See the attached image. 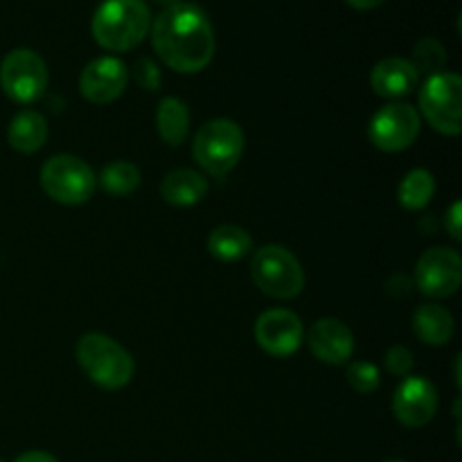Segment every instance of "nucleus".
I'll list each match as a JSON object with an SVG mask.
<instances>
[{"mask_svg": "<svg viewBox=\"0 0 462 462\" xmlns=\"http://www.w3.org/2000/svg\"><path fill=\"white\" fill-rule=\"evenodd\" d=\"M41 188L52 201L63 206H81L95 194L97 179L88 162L70 153H61L41 167Z\"/></svg>", "mask_w": 462, "mask_h": 462, "instance_id": "nucleus-6", "label": "nucleus"}, {"mask_svg": "<svg viewBox=\"0 0 462 462\" xmlns=\"http://www.w3.org/2000/svg\"><path fill=\"white\" fill-rule=\"evenodd\" d=\"M411 63H413L415 70H418L420 75L424 72V75L431 77V75H438V72H445V66H447L445 45H442L438 39H431V36L420 39L413 48V59H411Z\"/></svg>", "mask_w": 462, "mask_h": 462, "instance_id": "nucleus-23", "label": "nucleus"}, {"mask_svg": "<svg viewBox=\"0 0 462 462\" xmlns=\"http://www.w3.org/2000/svg\"><path fill=\"white\" fill-rule=\"evenodd\" d=\"M352 9H359V12H370V9L382 7L386 0H346Z\"/></svg>", "mask_w": 462, "mask_h": 462, "instance_id": "nucleus-29", "label": "nucleus"}, {"mask_svg": "<svg viewBox=\"0 0 462 462\" xmlns=\"http://www.w3.org/2000/svg\"><path fill=\"white\" fill-rule=\"evenodd\" d=\"M14 462H59L52 454H45V451H25V454L18 456Z\"/></svg>", "mask_w": 462, "mask_h": 462, "instance_id": "nucleus-28", "label": "nucleus"}, {"mask_svg": "<svg viewBox=\"0 0 462 462\" xmlns=\"http://www.w3.org/2000/svg\"><path fill=\"white\" fill-rule=\"evenodd\" d=\"M311 355L328 365H343L355 352V334L338 319H320L311 325L310 337Z\"/></svg>", "mask_w": 462, "mask_h": 462, "instance_id": "nucleus-14", "label": "nucleus"}, {"mask_svg": "<svg viewBox=\"0 0 462 462\" xmlns=\"http://www.w3.org/2000/svg\"><path fill=\"white\" fill-rule=\"evenodd\" d=\"M386 462H404V460H386Z\"/></svg>", "mask_w": 462, "mask_h": 462, "instance_id": "nucleus-31", "label": "nucleus"}, {"mask_svg": "<svg viewBox=\"0 0 462 462\" xmlns=\"http://www.w3.org/2000/svg\"><path fill=\"white\" fill-rule=\"evenodd\" d=\"M158 3H162V5H167V7H170V5H174V3H180V0H158Z\"/></svg>", "mask_w": 462, "mask_h": 462, "instance_id": "nucleus-30", "label": "nucleus"}, {"mask_svg": "<svg viewBox=\"0 0 462 462\" xmlns=\"http://www.w3.org/2000/svg\"><path fill=\"white\" fill-rule=\"evenodd\" d=\"M251 278L262 293L275 300H291L305 289V271L298 257L275 244L260 248L253 255Z\"/></svg>", "mask_w": 462, "mask_h": 462, "instance_id": "nucleus-5", "label": "nucleus"}, {"mask_svg": "<svg viewBox=\"0 0 462 462\" xmlns=\"http://www.w3.org/2000/svg\"><path fill=\"white\" fill-rule=\"evenodd\" d=\"M420 126H422L420 113L411 104L395 102L386 104L374 113V117L370 120L368 135L370 143L377 149L397 153L409 149L418 140Z\"/></svg>", "mask_w": 462, "mask_h": 462, "instance_id": "nucleus-9", "label": "nucleus"}, {"mask_svg": "<svg viewBox=\"0 0 462 462\" xmlns=\"http://www.w3.org/2000/svg\"><path fill=\"white\" fill-rule=\"evenodd\" d=\"M152 43L158 59L180 75L201 72L215 57V30L199 5L174 3L152 23Z\"/></svg>", "mask_w": 462, "mask_h": 462, "instance_id": "nucleus-1", "label": "nucleus"}, {"mask_svg": "<svg viewBox=\"0 0 462 462\" xmlns=\"http://www.w3.org/2000/svg\"><path fill=\"white\" fill-rule=\"evenodd\" d=\"M438 411V391L429 379L406 377L393 397V413L406 429H422Z\"/></svg>", "mask_w": 462, "mask_h": 462, "instance_id": "nucleus-11", "label": "nucleus"}, {"mask_svg": "<svg viewBox=\"0 0 462 462\" xmlns=\"http://www.w3.org/2000/svg\"><path fill=\"white\" fill-rule=\"evenodd\" d=\"M436 192V179L429 170H411L400 183L397 197L404 210H422Z\"/></svg>", "mask_w": 462, "mask_h": 462, "instance_id": "nucleus-21", "label": "nucleus"}, {"mask_svg": "<svg viewBox=\"0 0 462 462\" xmlns=\"http://www.w3.org/2000/svg\"><path fill=\"white\" fill-rule=\"evenodd\" d=\"M90 30L108 52H129L152 32V12L144 0H104L95 9Z\"/></svg>", "mask_w": 462, "mask_h": 462, "instance_id": "nucleus-2", "label": "nucleus"}, {"mask_svg": "<svg viewBox=\"0 0 462 462\" xmlns=\"http://www.w3.org/2000/svg\"><path fill=\"white\" fill-rule=\"evenodd\" d=\"M460 219H462V206L460 201H454V206L449 208V212L445 215V228L456 242H460L462 233H460Z\"/></svg>", "mask_w": 462, "mask_h": 462, "instance_id": "nucleus-27", "label": "nucleus"}, {"mask_svg": "<svg viewBox=\"0 0 462 462\" xmlns=\"http://www.w3.org/2000/svg\"><path fill=\"white\" fill-rule=\"evenodd\" d=\"M134 79L140 88L144 90H158L162 84V77H161V68L152 61V59L143 57L135 61L134 66Z\"/></svg>", "mask_w": 462, "mask_h": 462, "instance_id": "nucleus-25", "label": "nucleus"}, {"mask_svg": "<svg viewBox=\"0 0 462 462\" xmlns=\"http://www.w3.org/2000/svg\"><path fill=\"white\" fill-rule=\"evenodd\" d=\"M420 84V72L404 57L382 59L370 72V86L379 97L395 99L411 95Z\"/></svg>", "mask_w": 462, "mask_h": 462, "instance_id": "nucleus-15", "label": "nucleus"}, {"mask_svg": "<svg viewBox=\"0 0 462 462\" xmlns=\"http://www.w3.org/2000/svg\"><path fill=\"white\" fill-rule=\"evenodd\" d=\"M0 86L14 102H36L48 88V66L34 50H12L0 63Z\"/></svg>", "mask_w": 462, "mask_h": 462, "instance_id": "nucleus-8", "label": "nucleus"}, {"mask_svg": "<svg viewBox=\"0 0 462 462\" xmlns=\"http://www.w3.org/2000/svg\"><path fill=\"white\" fill-rule=\"evenodd\" d=\"M420 108L429 125L445 135L462 131V79L456 72L427 77L420 90Z\"/></svg>", "mask_w": 462, "mask_h": 462, "instance_id": "nucleus-7", "label": "nucleus"}, {"mask_svg": "<svg viewBox=\"0 0 462 462\" xmlns=\"http://www.w3.org/2000/svg\"><path fill=\"white\" fill-rule=\"evenodd\" d=\"M386 368L391 370L395 377H406L413 370V352L404 346H393L386 352Z\"/></svg>", "mask_w": 462, "mask_h": 462, "instance_id": "nucleus-26", "label": "nucleus"}, {"mask_svg": "<svg viewBox=\"0 0 462 462\" xmlns=\"http://www.w3.org/2000/svg\"><path fill=\"white\" fill-rule=\"evenodd\" d=\"M140 170L131 161H113L99 174V185L111 197H129L140 185Z\"/></svg>", "mask_w": 462, "mask_h": 462, "instance_id": "nucleus-22", "label": "nucleus"}, {"mask_svg": "<svg viewBox=\"0 0 462 462\" xmlns=\"http://www.w3.org/2000/svg\"><path fill=\"white\" fill-rule=\"evenodd\" d=\"M255 341L266 355L291 356L302 343V320L289 310H269L257 319Z\"/></svg>", "mask_w": 462, "mask_h": 462, "instance_id": "nucleus-13", "label": "nucleus"}, {"mask_svg": "<svg viewBox=\"0 0 462 462\" xmlns=\"http://www.w3.org/2000/svg\"><path fill=\"white\" fill-rule=\"evenodd\" d=\"M192 153L206 174L221 179L230 174L242 161L244 131L228 117L206 122L194 135Z\"/></svg>", "mask_w": 462, "mask_h": 462, "instance_id": "nucleus-4", "label": "nucleus"}, {"mask_svg": "<svg viewBox=\"0 0 462 462\" xmlns=\"http://www.w3.org/2000/svg\"><path fill=\"white\" fill-rule=\"evenodd\" d=\"M156 126L162 143L170 147H179L189 134V108L183 99L165 97L161 99L156 111Z\"/></svg>", "mask_w": 462, "mask_h": 462, "instance_id": "nucleus-19", "label": "nucleus"}, {"mask_svg": "<svg viewBox=\"0 0 462 462\" xmlns=\"http://www.w3.org/2000/svg\"><path fill=\"white\" fill-rule=\"evenodd\" d=\"M126 84H129V70L125 63L116 57H99L81 70L79 93L90 104L104 106L116 102L125 93Z\"/></svg>", "mask_w": 462, "mask_h": 462, "instance_id": "nucleus-12", "label": "nucleus"}, {"mask_svg": "<svg viewBox=\"0 0 462 462\" xmlns=\"http://www.w3.org/2000/svg\"><path fill=\"white\" fill-rule=\"evenodd\" d=\"M413 332L427 346H447L456 332L454 316L440 305H422L413 316Z\"/></svg>", "mask_w": 462, "mask_h": 462, "instance_id": "nucleus-17", "label": "nucleus"}, {"mask_svg": "<svg viewBox=\"0 0 462 462\" xmlns=\"http://www.w3.org/2000/svg\"><path fill=\"white\" fill-rule=\"evenodd\" d=\"M7 140L18 153H34L48 140V122L36 111H21L12 117Z\"/></svg>", "mask_w": 462, "mask_h": 462, "instance_id": "nucleus-18", "label": "nucleus"}, {"mask_svg": "<svg viewBox=\"0 0 462 462\" xmlns=\"http://www.w3.org/2000/svg\"><path fill=\"white\" fill-rule=\"evenodd\" d=\"M77 364L88 379L104 391H120L134 379L135 364L129 352L99 332L84 334L77 341Z\"/></svg>", "mask_w": 462, "mask_h": 462, "instance_id": "nucleus-3", "label": "nucleus"}, {"mask_svg": "<svg viewBox=\"0 0 462 462\" xmlns=\"http://www.w3.org/2000/svg\"><path fill=\"white\" fill-rule=\"evenodd\" d=\"M208 251L221 262H237L253 251V239L239 226H217L208 237Z\"/></svg>", "mask_w": 462, "mask_h": 462, "instance_id": "nucleus-20", "label": "nucleus"}, {"mask_svg": "<svg viewBox=\"0 0 462 462\" xmlns=\"http://www.w3.org/2000/svg\"><path fill=\"white\" fill-rule=\"evenodd\" d=\"M462 260L458 251L445 246L429 248L415 266V284L429 298H449L460 289Z\"/></svg>", "mask_w": 462, "mask_h": 462, "instance_id": "nucleus-10", "label": "nucleus"}, {"mask_svg": "<svg viewBox=\"0 0 462 462\" xmlns=\"http://www.w3.org/2000/svg\"><path fill=\"white\" fill-rule=\"evenodd\" d=\"M347 383L355 388L359 395H373L382 383V374L374 364L368 361H355L347 365Z\"/></svg>", "mask_w": 462, "mask_h": 462, "instance_id": "nucleus-24", "label": "nucleus"}, {"mask_svg": "<svg viewBox=\"0 0 462 462\" xmlns=\"http://www.w3.org/2000/svg\"><path fill=\"white\" fill-rule=\"evenodd\" d=\"M208 192L206 176L194 170H174L162 179L161 194L170 206L189 208L197 206Z\"/></svg>", "mask_w": 462, "mask_h": 462, "instance_id": "nucleus-16", "label": "nucleus"}]
</instances>
